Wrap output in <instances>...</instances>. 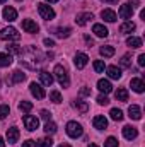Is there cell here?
Returning a JSON list of instances; mask_svg holds the SVG:
<instances>
[{
    "label": "cell",
    "mask_w": 145,
    "mask_h": 147,
    "mask_svg": "<svg viewBox=\"0 0 145 147\" xmlns=\"http://www.w3.org/2000/svg\"><path fill=\"white\" fill-rule=\"evenodd\" d=\"M0 39H3V41H19L21 34L17 33L15 28H3L0 31Z\"/></svg>",
    "instance_id": "obj_1"
},
{
    "label": "cell",
    "mask_w": 145,
    "mask_h": 147,
    "mask_svg": "<svg viewBox=\"0 0 145 147\" xmlns=\"http://www.w3.org/2000/svg\"><path fill=\"white\" fill-rule=\"evenodd\" d=\"M53 72H55L56 80L60 82V86H63V87H68V84H70V79H68V74H67V70H65L62 65H56Z\"/></svg>",
    "instance_id": "obj_2"
},
{
    "label": "cell",
    "mask_w": 145,
    "mask_h": 147,
    "mask_svg": "<svg viewBox=\"0 0 145 147\" xmlns=\"http://www.w3.org/2000/svg\"><path fill=\"white\" fill-rule=\"evenodd\" d=\"M67 134H68V137H72V139H79V137L84 134L82 125L77 123V121H68V123H67Z\"/></svg>",
    "instance_id": "obj_3"
},
{
    "label": "cell",
    "mask_w": 145,
    "mask_h": 147,
    "mask_svg": "<svg viewBox=\"0 0 145 147\" xmlns=\"http://www.w3.org/2000/svg\"><path fill=\"white\" fill-rule=\"evenodd\" d=\"M38 12H39V16L44 21H51L55 17V10L50 5H46V3H38Z\"/></svg>",
    "instance_id": "obj_4"
},
{
    "label": "cell",
    "mask_w": 145,
    "mask_h": 147,
    "mask_svg": "<svg viewBox=\"0 0 145 147\" xmlns=\"http://www.w3.org/2000/svg\"><path fill=\"white\" fill-rule=\"evenodd\" d=\"M22 121H24V127H26L29 132H34L38 127H39V120H38L36 116H31V115H24Z\"/></svg>",
    "instance_id": "obj_5"
},
{
    "label": "cell",
    "mask_w": 145,
    "mask_h": 147,
    "mask_svg": "<svg viewBox=\"0 0 145 147\" xmlns=\"http://www.w3.org/2000/svg\"><path fill=\"white\" fill-rule=\"evenodd\" d=\"M29 91H31V94L36 98V99H43L44 96H46V92H44V89L36 84V82H31V86H29Z\"/></svg>",
    "instance_id": "obj_6"
},
{
    "label": "cell",
    "mask_w": 145,
    "mask_h": 147,
    "mask_svg": "<svg viewBox=\"0 0 145 147\" xmlns=\"http://www.w3.org/2000/svg\"><path fill=\"white\" fill-rule=\"evenodd\" d=\"M22 29L26 31V33H31V34H34L39 31V26H38L34 21H31V19H24L22 21Z\"/></svg>",
    "instance_id": "obj_7"
},
{
    "label": "cell",
    "mask_w": 145,
    "mask_h": 147,
    "mask_svg": "<svg viewBox=\"0 0 145 147\" xmlns=\"http://www.w3.org/2000/svg\"><path fill=\"white\" fill-rule=\"evenodd\" d=\"M87 62H89V57H87L85 53H77L75 58H73V63H75L77 69H84V67L87 65Z\"/></svg>",
    "instance_id": "obj_8"
},
{
    "label": "cell",
    "mask_w": 145,
    "mask_h": 147,
    "mask_svg": "<svg viewBox=\"0 0 145 147\" xmlns=\"http://www.w3.org/2000/svg\"><path fill=\"white\" fill-rule=\"evenodd\" d=\"M137 135H138V132H137L135 127H132V125L123 127V137H125L126 140H133V139H137Z\"/></svg>",
    "instance_id": "obj_9"
},
{
    "label": "cell",
    "mask_w": 145,
    "mask_h": 147,
    "mask_svg": "<svg viewBox=\"0 0 145 147\" xmlns=\"http://www.w3.org/2000/svg\"><path fill=\"white\" fill-rule=\"evenodd\" d=\"M91 19H94V16L91 14V12H82V14H77V17H75V22L79 24V26H85Z\"/></svg>",
    "instance_id": "obj_10"
},
{
    "label": "cell",
    "mask_w": 145,
    "mask_h": 147,
    "mask_svg": "<svg viewBox=\"0 0 145 147\" xmlns=\"http://www.w3.org/2000/svg\"><path fill=\"white\" fill-rule=\"evenodd\" d=\"M132 16H133V7H132L130 3H125V5L119 7V17H123V19H132Z\"/></svg>",
    "instance_id": "obj_11"
},
{
    "label": "cell",
    "mask_w": 145,
    "mask_h": 147,
    "mask_svg": "<svg viewBox=\"0 0 145 147\" xmlns=\"http://www.w3.org/2000/svg\"><path fill=\"white\" fill-rule=\"evenodd\" d=\"M92 33H94L97 38H106L109 34L108 28L103 26V24H94V26H92Z\"/></svg>",
    "instance_id": "obj_12"
},
{
    "label": "cell",
    "mask_w": 145,
    "mask_h": 147,
    "mask_svg": "<svg viewBox=\"0 0 145 147\" xmlns=\"http://www.w3.org/2000/svg\"><path fill=\"white\" fill-rule=\"evenodd\" d=\"M3 19L9 21V22L15 21V19H17V10H15L14 7H5V9H3Z\"/></svg>",
    "instance_id": "obj_13"
},
{
    "label": "cell",
    "mask_w": 145,
    "mask_h": 147,
    "mask_svg": "<svg viewBox=\"0 0 145 147\" xmlns=\"http://www.w3.org/2000/svg\"><path fill=\"white\" fill-rule=\"evenodd\" d=\"M92 125H94V128H97V130H104V128L108 127V120H106L104 116H94Z\"/></svg>",
    "instance_id": "obj_14"
},
{
    "label": "cell",
    "mask_w": 145,
    "mask_h": 147,
    "mask_svg": "<svg viewBox=\"0 0 145 147\" xmlns=\"http://www.w3.org/2000/svg\"><path fill=\"white\" fill-rule=\"evenodd\" d=\"M7 140H9L10 144H15V142L19 140V130H17V127H10V128L7 130Z\"/></svg>",
    "instance_id": "obj_15"
},
{
    "label": "cell",
    "mask_w": 145,
    "mask_h": 147,
    "mask_svg": "<svg viewBox=\"0 0 145 147\" xmlns=\"http://www.w3.org/2000/svg\"><path fill=\"white\" fill-rule=\"evenodd\" d=\"M97 87H99V91H101V92H104V94H109V92L113 91L111 82H109V80H106V79H101V80L97 82Z\"/></svg>",
    "instance_id": "obj_16"
},
{
    "label": "cell",
    "mask_w": 145,
    "mask_h": 147,
    "mask_svg": "<svg viewBox=\"0 0 145 147\" xmlns=\"http://www.w3.org/2000/svg\"><path fill=\"white\" fill-rule=\"evenodd\" d=\"M130 86H132V89H133L135 92H144L145 91V84H144L142 79H132Z\"/></svg>",
    "instance_id": "obj_17"
},
{
    "label": "cell",
    "mask_w": 145,
    "mask_h": 147,
    "mask_svg": "<svg viewBox=\"0 0 145 147\" xmlns=\"http://www.w3.org/2000/svg\"><path fill=\"white\" fill-rule=\"evenodd\" d=\"M101 17H103L106 22H114V21H116V12L111 10V9H104V10L101 12Z\"/></svg>",
    "instance_id": "obj_18"
},
{
    "label": "cell",
    "mask_w": 145,
    "mask_h": 147,
    "mask_svg": "<svg viewBox=\"0 0 145 147\" xmlns=\"http://www.w3.org/2000/svg\"><path fill=\"white\" fill-rule=\"evenodd\" d=\"M128 116L133 118V120H140V118H142V110H140L137 105H132V106L128 108Z\"/></svg>",
    "instance_id": "obj_19"
},
{
    "label": "cell",
    "mask_w": 145,
    "mask_h": 147,
    "mask_svg": "<svg viewBox=\"0 0 145 147\" xmlns=\"http://www.w3.org/2000/svg\"><path fill=\"white\" fill-rule=\"evenodd\" d=\"M39 79H41V82H43L44 86H51V84H53V75L50 72H46V70H41V72H39Z\"/></svg>",
    "instance_id": "obj_20"
},
{
    "label": "cell",
    "mask_w": 145,
    "mask_h": 147,
    "mask_svg": "<svg viewBox=\"0 0 145 147\" xmlns=\"http://www.w3.org/2000/svg\"><path fill=\"white\" fill-rule=\"evenodd\" d=\"M12 65V55L10 53H0V67Z\"/></svg>",
    "instance_id": "obj_21"
},
{
    "label": "cell",
    "mask_w": 145,
    "mask_h": 147,
    "mask_svg": "<svg viewBox=\"0 0 145 147\" xmlns=\"http://www.w3.org/2000/svg\"><path fill=\"white\" fill-rule=\"evenodd\" d=\"M106 72H108V75L111 77V79H121V70L118 69V67H114V65H111V67H108L106 69Z\"/></svg>",
    "instance_id": "obj_22"
},
{
    "label": "cell",
    "mask_w": 145,
    "mask_h": 147,
    "mask_svg": "<svg viewBox=\"0 0 145 147\" xmlns=\"http://www.w3.org/2000/svg\"><path fill=\"white\" fill-rule=\"evenodd\" d=\"M126 45H128L130 48L137 50V48H140V46H142V39H140V38H135V36H130L128 39H126Z\"/></svg>",
    "instance_id": "obj_23"
},
{
    "label": "cell",
    "mask_w": 145,
    "mask_h": 147,
    "mask_svg": "<svg viewBox=\"0 0 145 147\" xmlns=\"http://www.w3.org/2000/svg\"><path fill=\"white\" fill-rule=\"evenodd\" d=\"M116 99L118 101H121V103H125V101H128V91L125 89V87H119L118 91H116Z\"/></svg>",
    "instance_id": "obj_24"
},
{
    "label": "cell",
    "mask_w": 145,
    "mask_h": 147,
    "mask_svg": "<svg viewBox=\"0 0 145 147\" xmlns=\"http://www.w3.org/2000/svg\"><path fill=\"white\" fill-rule=\"evenodd\" d=\"M135 28H137V26H135V22L126 21L125 24H121V26H119V31H121V33H132V31H135Z\"/></svg>",
    "instance_id": "obj_25"
},
{
    "label": "cell",
    "mask_w": 145,
    "mask_h": 147,
    "mask_svg": "<svg viewBox=\"0 0 145 147\" xmlns=\"http://www.w3.org/2000/svg\"><path fill=\"white\" fill-rule=\"evenodd\" d=\"M70 33H72L70 28H56V29H55V34L58 38H68Z\"/></svg>",
    "instance_id": "obj_26"
},
{
    "label": "cell",
    "mask_w": 145,
    "mask_h": 147,
    "mask_svg": "<svg viewBox=\"0 0 145 147\" xmlns=\"http://www.w3.org/2000/svg\"><path fill=\"white\" fill-rule=\"evenodd\" d=\"M26 79V74L21 72V70H15V72H12V84H19V82H22Z\"/></svg>",
    "instance_id": "obj_27"
},
{
    "label": "cell",
    "mask_w": 145,
    "mask_h": 147,
    "mask_svg": "<svg viewBox=\"0 0 145 147\" xmlns=\"http://www.w3.org/2000/svg\"><path fill=\"white\" fill-rule=\"evenodd\" d=\"M109 115H111V118H113L114 121H121V120H123V111L118 110V108H113V110L109 111Z\"/></svg>",
    "instance_id": "obj_28"
},
{
    "label": "cell",
    "mask_w": 145,
    "mask_h": 147,
    "mask_svg": "<svg viewBox=\"0 0 145 147\" xmlns=\"http://www.w3.org/2000/svg\"><path fill=\"white\" fill-rule=\"evenodd\" d=\"M99 53H101L103 57L109 58V57H113V55H114V48H113V46H101Z\"/></svg>",
    "instance_id": "obj_29"
},
{
    "label": "cell",
    "mask_w": 145,
    "mask_h": 147,
    "mask_svg": "<svg viewBox=\"0 0 145 147\" xmlns=\"http://www.w3.org/2000/svg\"><path fill=\"white\" fill-rule=\"evenodd\" d=\"M73 106L80 111V113H87V110H89V105H87L85 101H80V99H79V101H75V103H73Z\"/></svg>",
    "instance_id": "obj_30"
},
{
    "label": "cell",
    "mask_w": 145,
    "mask_h": 147,
    "mask_svg": "<svg viewBox=\"0 0 145 147\" xmlns=\"http://www.w3.org/2000/svg\"><path fill=\"white\" fill-rule=\"evenodd\" d=\"M19 110L22 111V113H29V111L33 110V103H29V101H21V103H19Z\"/></svg>",
    "instance_id": "obj_31"
},
{
    "label": "cell",
    "mask_w": 145,
    "mask_h": 147,
    "mask_svg": "<svg viewBox=\"0 0 145 147\" xmlns=\"http://www.w3.org/2000/svg\"><path fill=\"white\" fill-rule=\"evenodd\" d=\"M7 51H10L12 55H21V53H22V48L17 46V45H9V46H7Z\"/></svg>",
    "instance_id": "obj_32"
},
{
    "label": "cell",
    "mask_w": 145,
    "mask_h": 147,
    "mask_svg": "<svg viewBox=\"0 0 145 147\" xmlns=\"http://www.w3.org/2000/svg\"><path fill=\"white\" fill-rule=\"evenodd\" d=\"M50 99L58 105V103H62V94H60L58 91H51V92H50Z\"/></svg>",
    "instance_id": "obj_33"
},
{
    "label": "cell",
    "mask_w": 145,
    "mask_h": 147,
    "mask_svg": "<svg viewBox=\"0 0 145 147\" xmlns=\"http://www.w3.org/2000/svg\"><path fill=\"white\" fill-rule=\"evenodd\" d=\"M121 67H125V69H128V67H132V57L130 55H123V58H121Z\"/></svg>",
    "instance_id": "obj_34"
},
{
    "label": "cell",
    "mask_w": 145,
    "mask_h": 147,
    "mask_svg": "<svg viewBox=\"0 0 145 147\" xmlns=\"http://www.w3.org/2000/svg\"><path fill=\"white\" fill-rule=\"evenodd\" d=\"M44 132H46V134H55V132H56V125H55L53 121H46V125H44Z\"/></svg>",
    "instance_id": "obj_35"
},
{
    "label": "cell",
    "mask_w": 145,
    "mask_h": 147,
    "mask_svg": "<svg viewBox=\"0 0 145 147\" xmlns=\"http://www.w3.org/2000/svg\"><path fill=\"white\" fill-rule=\"evenodd\" d=\"M104 69H106V65H104V62H103V60H96V62H94V70H96V72H104Z\"/></svg>",
    "instance_id": "obj_36"
},
{
    "label": "cell",
    "mask_w": 145,
    "mask_h": 147,
    "mask_svg": "<svg viewBox=\"0 0 145 147\" xmlns=\"http://www.w3.org/2000/svg\"><path fill=\"white\" fill-rule=\"evenodd\" d=\"M9 113H10V108H9L7 105H2V106H0V120L7 118V116H9Z\"/></svg>",
    "instance_id": "obj_37"
},
{
    "label": "cell",
    "mask_w": 145,
    "mask_h": 147,
    "mask_svg": "<svg viewBox=\"0 0 145 147\" xmlns=\"http://www.w3.org/2000/svg\"><path fill=\"white\" fill-rule=\"evenodd\" d=\"M51 146H53L51 137H46V139H41L39 140V147H51Z\"/></svg>",
    "instance_id": "obj_38"
},
{
    "label": "cell",
    "mask_w": 145,
    "mask_h": 147,
    "mask_svg": "<svg viewBox=\"0 0 145 147\" xmlns=\"http://www.w3.org/2000/svg\"><path fill=\"white\" fill-rule=\"evenodd\" d=\"M104 147H118V140L114 137H109L108 140L104 142Z\"/></svg>",
    "instance_id": "obj_39"
},
{
    "label": "cell",
    "mask_w": 145,
    "mask_h": 147,
    "mask_svg": "<svg viewBox=\"0 0 145 147\" xmlns=\"http://www.w3.org/2000/svg\"><path fill=\"white\" fill-rule=\"evenodd\" d=\"M41 118H43L44 121H50V120H51V113L48 110H43L41 111Z\"/></svg>",
    "instance_id": "obj_40"
},
{
    "label": "cell",
    "mask_w": 145,
    "mask_h": 147,
    "mask_svg": "<svg viewBox=\"0 0 145 147\" xmlns=\"http://www.w3.org/2000/svg\"><path fill=\"white\" fill-rule=\"evenodd\" d=\"M97 103H99V105H108V103H109V99L106 98V96H104V94H101V96L97 98Z\"/></svg>",
    "instance_id": "obj_41"
},
{
    "label": "cell",
    "mask_w": 145,
    "mask_h": 147,
    "mask_svg": "<svg viewBox=\"0 0 145 147\" xmlns=\"http://www.w3.org/2000/svg\"><path fill=\"white\" fill-rule=\"evenodd\" d=\"M80 94L82 96H91V87H82L80 89Z\"/></svg>",
    "instance_id": "obj_42"
},
{
    "label": "cell",
    "mask_w": 145,
    "mask_h": 147,
    "mask_svg": "<svg viewBox=\"0 0 145 147\" xmlns=\"http://www.w3.org/2000/svg\"><path fill=\"white\" fill-rule=\"evenodd\" d=\"M22 147H36V142H34V140H26V142L22 144Z\"/></svg>",
    "instance_id": "obj_43"
},
{
    "label": "cell",
    "mask_w": 145,
    "mask_h": 147,
    "mask_svg": "<svg viewBox=\"0 0 145 147\" xmlns=\"http://www.w3.org/2000/svg\"><path fill=\"white\" fill-rule=\"evenodd\" d=\"M43 43H44L46 46H50V48H51V46H55V41H53V39H50V38H46Z\"/></svg>",
    "instance_id": "obj_44"
},
{
    "label": "cell",
    "mask_w": 145,
    "mask_h": 147,
    "mask_svg": "<svg viewBox=\"0 0 145 147\" xmlns=\"http://www.w3.org/2000/svg\"><path fill=\"white\" fill-rule=\"evenodd\" d=\"M138 65H140V67H144V65H145V55H144V53H142V55H138Z\"/></svg>",
    "instance_id": "obj_45"
},
{
    "label": "cell",
    "mask_w": 145,
    "mask_h": 147,
    "mask_svg": "<svg viewBox=\"0 0 145 147\" xmlns=\"http://www.w3.org/2000/svg\"><path fill=\"white\" fill-rule=\"evenodd\" d=\"M130 3H132V7H135V5L140 3V0H130Z\"/></svg>",
    "instance_id": "obj_46"
},
{
    "label": "cell",
    "mask_w": 145,
    "mask_h": 147,
    "mask_svg": "<svg viewBox=\"0 0 145 147\" xmlns=\"http://www.w3.org/2000/svg\"><path fill=\"white\" fill-rule=\"evenodd\" d=\"M85 41H87V45H91V46H92V39H91L89 36H85Z\"/></svg>",
    "instance_id": "obj_47"
},
{
    "label": "cell",
    "mask_w": 145,
    "mask_h": 147,
    "mask_svg": "<svg viewBox=\"0 0 145 147\" xmlns=\"http://www.w3.org/2000/svg\"><path fill=\"white\" fill-rule=\"evenodd\" d=\"M0 147H5V142H3V139L0 137Z\"/></svg>",
    "instance_id": "obj_48"
},
{
    "label": "cell",
    "mask_w": 145,
    "mask_h": 147,
    "mask_svg": "<svg viewBox=\"0 0 145 147\" xmlns=\"http://www.w3.org/2000/svg\"><path fill=\"white\" fill-rule=\"evenodd\" d=\"M46 2H50V3H55V2H58V0H46Z\"/></svg>",
    "instance_id": "obj_49"
},
{
    "label": "cell",
    "mask_w": 145,
    "mask_h": 147,
    "mask_svg": "<svg viewBox=\"0 0 145 147\" xmlns=\"http://www.w3.org/2000/svg\"><path fill=\"white\" fill-rule=\"evenodd\" d=\"M106 2H109V3H114V2H118V0H106Z\"/></svg>",
    "instance_id": "obj_50"
},
{
    "label": "cell",
    "mask_w": 145,
    "mask_h": 147,
    "mask_svg": "<svg viewBox=\"0 0 145 147\" xmlns=\"http://www.w3.org/2000/svg\"><path fill=\"white\" fill-rule=\"evenodd\" d=\"M89 147H97L96 144H89Z\"/></svg>",
    "instance_id": "obj_51"
},
{
    "label": "cell",
    "mask_w": 145,
    "mask_h": 147,
    "mask_svg": "<svg viewBox=\"0 0 145 147\" xmlns=\"http://www.w3.org/2000/svg\"><path fill=\"white\" fill-rule=\"evenodd\" d=\"M60 147H70V146H67V144H63V146H60Z\"/></svg>",
    "instance_id": "obj_52"
},
{
    "label": "cell",
    "mask_w": 145,
    "mask_h": 147,
    "mask_svg": "<svg viewBox=\"0 0 145 147\" xmlns=\"http://www.w3.org/2000/svg\"><path fill=\"white\" fill-rule=\"evenodd\" d=\"M3 2H5V0H0V3H3Z\"/></svg>",
    "instance_id": "obj_53"
},
{
    "label": "cell",
    "mask_w": 145,
    "mask_h": 147,
    "mask_svg": "<svg viewBox=\"0 0 145 147\" xmlns=\"http://www.w3.org/2000/svg\"><path fill=\"white\" fill-rule=\"evenodd\" d=\"M17 2H22V0H17Z\"/></svg>",
    "instance_id": "obj_54"
}]
</instances>
